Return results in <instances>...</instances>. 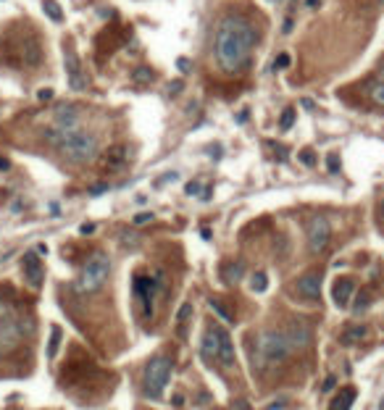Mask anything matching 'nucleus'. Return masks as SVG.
<instances>
[{
  "label": "nucleus",
  "mask_w": 384,
  "mask_h": 410,
  "mask_svg": "<svg viewBox=\"0 0 384 410\" xmlns=\"http://www.w3.org/2000/svg\"><path fill=\"white\" fill-rule=\"evenodd\" d=\"M256 42H258L256 24L247 16H239V14L224 16L216 27V37H213V53H216L219 66L226 74L242 71L247 61H250Z\"/></svg>",
  "instance_id": "1"
},
{
  "label": "nucleus",
  "mask_w": 384,
  "mask_h": 410,
  "mask_svg": "<svg viewBox=\"0 0 384 410\" xmlns=\"http://www.w3.org/2000/svg\"><path fill=\"white\" fill-rule=\"evenodd\" d=\"M50 145H55L63 153V158L71 163H90L97 155V137L84 132V129H55L50 126L45 132Z\"/></svg>",
  "instance_id": "2"
},
{
  "label": "nucleus",
  "mask_w": 384,
  "mask_h": 410,
  "mask_svg": "<svg viewBox=\"0 0 384 410\" xmlns=\"http://www.w3.org/2000/svg\"><path fill=\"white\" fill-rule=\"evenodd\" d=\"M290 342L282 331H263L256 339V350H253V366L258 371H271L282 366L290 357Z\"/></svg>",
  "instance_id": "3"
},
{
  "label": "nucleus",
  "mask_w": 384,
  "mask_h": 410,
  "mask_svg": "<svg viewBox=\"0 0 384 410\" xmlns=\"http://www.w3.org/2000/svg\"><path fill=\"white\" fill-rule=\"evenodd\" d=\"M108 273H110V258L103 250H95L92 255L87 258V263H84L79 279H76V289L79 292H97L106 284Z\"/></svg>",
  "instance_id": "4"
},
{
  "label": "nucleus",
  "mask_w": 384,
  "mask_h": 410,
  "mask_svg": "<svg viewBox=\"0 0 384 410\" xmlns=\"http://www.w3.org/2000/svg\"><path fill=\"white\" fill-rule=\"evenodd\" d=\"M24 342V318L8 305H0V355Z\"/></svg>",
  "instance_id": "5"
},
{
  "label": "nucleus",
  "mask_w": 384,
  "mask_h": 410,
  "mask_svg": "<svg viewBox=\"0 0 384 410\" xmlns=\"http://www.w3.org/2000/svg\"><path fill=\"white\" fill-rule=\"evenodd\" d=\"M171 357L166 355H155L150 357V363L145 366V394L147 397H161L166 389L168 379H171Z\"/></svg>",
  "instance_id": "6"
},
{
  "label": "nucleus",
  "mask_w": 384,
  "mask_h": 410,
  "mask_svg": "<svg viewBox=\"0 0 384 410\" xmlns=\"http://www.w3.org/2000/svg\"><path fill=\"white\" fill-rule=\"evenodd\" d=\"M161 282H164V273H161V271H155L153 276H137V279H134V295H137V300H142L145 316H153V310H155V292H158Z\"/></svg>",
  "instance_id": "7"
},
{
  "label": "nucleus",
  "mask_w": 384,
  "mask_h": 410,
  "mask_svg": "<svg viewBox=\"0 0 384 410\" xmlns=\"http://www.w3.org/2000/svg\"><path fill=\"white\" fill-rule=\"evenodd\" d=\"M331 239V226L324 216H313L308 221V250L311 252H324Z\"/></svg>",
  "instance_id": "8"
},
{
  "label": "nucleus",
  "mask_w": 384,
  "mask_h": 410,
  "mask_svg": "<svg viewBox=\"0 0 384 410\" xmlns=\"http://www.w3.org/2000/svg\"><path fill=\"white\" fill-rule=\"evenodd\" d=\"M63 69H66V79H69V87L71 89H76V92L87 89V79H84V74H82L79 55H76V50L71 48L69 42L63 45Z\"/></svg>",
  "instance_id": "9"
},
{
  "label": "nucleus",
  "mask_w": 384,
  "mask_h": 410,
  "mask_svg": "<svg viewBox=\"0 0 384 410\" xmlns=\"http://www.w3.org/2000/svg\"><path fill=\"white\" fill-rule=\"evenodd\" d=\"M21 271H24V279H27L29 287H35V289L42 287L45 266H42V260H40V255H37L35 250H27V252H24V258H21Z\"/></svg>",
  "instance_id": "10"
},
{
  "label": "nucleus",
  "mask_w": 384,
  "mask_h": 410,
  "mask_svg": "<svg viewBox=\"0 0 384 410\" xmlns=\"http://www.w3.org/2000/svg\"><path fill=\"white\" fill-rule=\"evenodd\" d=\"M82 113L76 106H71V103H61V106H55L53 110V126L55 129H79L82 126Z\"/></svg>",
  "instance_id": "11"
},
{
  "label": "nucleus",
  "mask_w": 384,
  "mask_h": 410,
  "mask_svg": "<svg viewBox=\"0 0 384 410\" xmlns=\"http://www.w3.org/2000/svg\"><path fill=\"white\" fill-rule=\"evenodd\" d=\"M295 292L305 300H318L321 295V273L318 271H305L300 279L295 282Z\"/></svg>",
  "instance_id": "12"
},
{
  "label": "nucleus",
  "mask_w": 384,
  "mask_h": 410,
  "mask_svg": "<svg viewBox=\"0 0 384 410\" xmlns=\"http://www.w3.org/2000/svg\"><path fill=\"white\" fill-rule=\"evenodd\" d=\"M353 295H355V282L350 276H340L334 282V287H331V297H334L337 308H347Z\"/></svg>",
  "instance_id": "13"
},
{
  "label": "nucleus",
  "mask_w": 384,
  "mask_h": 410,
  "mask_svg": "<svg viewBox=\"0 0 384 410\" xmlns=\"http://www.w3.org/2000/svg\"><path fill=\"white\" fill-rule=\"evenodd\" d=\"M127 160H129V150L124 145H113V147H108L106 150V155H103V168L106 171H121L124 166H127Z\"/></svg>",
  "instance_id": "14"
},
{
  "label": "nucleus",
  "mask_w": 384,
  "mask_h": 410,
  "mask_svg": "<svg viewBox=\"0 0 384 410\" xmlns=\"http://www.w3.org/2000/svg\"><path fill=\"white\" fill-rule=\"evenodd\" d=\"M284 337H287L290 347L303 350V347H308V342H311V329L305 326V323L292 321V323H290V334H284Z\"/></svg>",
  "instance_id": "15"
},
{
  "label": "nucleus",
  "mask_w": 384,
  "mask_h": 410,
  "mask_svg": "<svg viewBox=\"0 0 384 410\" xmlns=\"http://www.w3.org/2000/svg\"><path fill=\"white\" fill-rule=\"evenodd\" d=\"M219 363L224 368L234 366V344H232V337L226 334V329H219Z\"/></svg>",
  "instance_id": "16"
},
{
  "label": "nucleus",
  "mask_w": 384,
  "mask_h": 410,
  "mask_svg": "<svg viewBox=\"0 0 384 410\" xmlns=\"http://www.w3.org/2000/svg\"><path fill=\"white\" fill-rule=\"evenodd\" d=\"M219 329L221 326H211L203 337V344H200V353H203L205 360H219Z\"/></svg>",
  "instance_id": "17"
},
{
  "label": "nucleus",
  "mask_w": 384,
  "mask_h": 410,
  "mask_svg": "<svg viewBox=\"0 0 384 410\" xmlns=\"http://www.w3.org/2000/svg\"><path fill=\"white\" fill-rule=\"evenodd\" d=\"M353 402H355V389L353 387H345V389H340V394L331 400L329 410H350Z\"/></svg>",
  "instance_id": "18"
},
{
  "label": "nucleus",
  "mask_w": 384,
  "mask_h": 410,
  "mask_svg": "<svg viewBox=\"0 0 384 410\" xmlns=\"http://www.w3.org/2000/svg\"><path fill=\"white\" fill-rule=\"evenodd\" d=\"M366 95H368V100L374 103V106H379V108H384V79H371L368 84H366Z\"/></svg>",
  "instance_id": "19"
},
{
  "label": "nucleus",
  "mask_w": 384,
  "mask_h": 410,
  "mask_svg": "<svg viewBox=\"0 0 384 410\" xmlns=\"http://www.w3.org/2000/svg\"><path fill=\"white\" fill-rule=\"evenodd\" d=\"M363 334H366V329H363V326H347V329H345V334H342V344H355V342H361Z\"/></svg>",
  "instance_id": "20"
},
{
  "label": "nucleus",
  "mask_w": 384,
  "mask_h": 410,
  "mask_svg": "<svg viewBox=\"0 0 384 410\" xmlns=\"http://www.w3.org/2000/svg\"><path fill=\"white\" fill-rule=\"evenodd\" d=\"M208 305H211V310L213 313H216L221 321H226V323H234V316L229 313V310L224 308V305H221V300H216V297H211V300H208Z\"/></svg>",
  "instance_id": "21"
},
{
  "label": "nucleus",
  "mask_w": 384,
  "mask_h": 410,
  "mask_svg": "<svg viewBox=\"0 0 384 410\" xmlns=\"http://www.w3.org/2000/svg\"><path fill=\"white\" fill-rule=\"evenodd\" d=\"M250 287H253V292H266V287H269V276H266L263 271H256L253 273V279H250Z\"/></svg>",
  "instance_id": "22"
},
{
  "label": "nucleus",
  "mask_w": 384,
  "mask_h": 410,
  "mask_svg": "<svg viewBox=\"0 0 384 410\" xmlns=\"http://www.w3.org/2000/svg\"><path fill=\"white\" fill-rule=\"evenodd\" d=\"M42 11L48 14V18H53V21H63V14H61V8H58L55 0H45V3H42Z\"/></svg>",
  "instance_id": "23"
},
{
  "label": "nucleus",
  "mask_w": 384,
  "mask_h": 410,
  "mask_svg": "<svg viewBox=\"0 0 384 410\" xmlns=\"http://www.w3.org/2000/svg\"><path fill=\"white\" fill-rule=\"evenodd\" d=\"M58 344H61V329L53 326V329H50V342H48V357H55Z\"/></svg>",
  "instance_id": "24"
},
{
  "label": "nucleus",
  "mask_w": 384,
  "mask_h": 410,
  "mask_svg": "<svg viewBox=\"0 0 384 410\" xmlns=\"http://www.w3.org/2000/svg\"><path fill=\"white\" fill-rule=\"evenodd\" d=\"M224 279L229 284H237L239 279H242V263H234V266H226V273H224Z\"/></svg>",
  "instance_id": "25"
},
{
  "label": "nucleus",
  "mask_w": 384,
  "mask_h": 410,
  "mask_svg": "<svg viewBox=\"0 0 384 410\" xmlns=\"http://www.w3.org/2000/svg\"><path fill=\"white\" fill-rule=\"evenodd\" d=\"M153 71L150 69H147V66H140V69H134L132 71V79L134 82H137V84H145V82H153Z\"/></svg>",
  "instance_id": "26"
},
{
  "label": "nucleus",
  "mask_w": 384,
  "mask_h": 410,
  "mask_svg": "<svg viewBox=\"0 0 384 410\" xmlns=\"http://www.w3.org/2000/svg\"><path fill=\"white\" fill-rule=\"evenodd\" d=\"M119 239H121L124 247H132V250H134V247H140V237H137L134 232H129V229H124Z\"/></svg>",
  "instance_id": "27"
},
{
  "label": "nucleus",
  "mask_w": 384,
  "mask_h": 410,
  "mask_svg": "<svg viewBox=\"0 0 384 410\" xmlns=\"http://www.w3.org/2000/svg\"><path fill=\"white\" fill-rule=\"evenodd\" d=\"M292 124H295V110L292 108H287L282 113V119H279V129H282V132H287V129L292 126Z\"/></svg>",
  "instance_id": "28"
},
{
  "label": "nucleus",
  "mask_w": 384,
  "mask_h": 410,
  "mask_svg": "<svg viewBox=\"0 0 384 410\" xmlns=\"http://www.w3.org/2000/svg\"><path fill=\"white\" fill-rule=\"evenodd\" d=\"M192 316V305L190 303H184V305H182V308H179V316H177V326L179 329H184V323H187V318H190Z\"/></svg>",
  "instance_id": "29"
},
{
  "label": "nucleus",
  "mask_w": 384,
  "mask_h": 410,
  "mask_svg": "<svg viewBox=\"0 0 384 410\" xmlns=\"http://www.w3.org/2000/svg\"><path fill=\"white\" fill-rule=\"evenodd\" d=\"M184 192L190 195V197H203V190H200V184H198V181H190V184L184 187Z\"/></svg>",
  "instance_id": "30"
},
{
  "label": "nucleus",
  "mask_w": 384,
  "mask_h": 410,
  "mask_svg": "<svg viewBox=\"0 0 384 410\" xmlns=\"http://www.w3.org/2000/svg\"><path fill=\"white\" fill-rule=\"evenodd\" d=\"M327 168H329V174H337V171H340V158H337V153H331L329 158H327Z\"/></svg>",
  "instance_id": "31"
},
{
  "label": "nucleus",
  "mask_w": 384,
  "mask_h": 410,
  "mask_svg": "<svg viewBox=\"0 0 384 410\" xmlns=\"http://www.w3.org/2000/svg\"><path fill=\"white\" fill-rule=\"evenodd\" d=\"M300 160H303L305 166H313V163H316V155H313V150H303V153H300Z\"/></svg>",
  "instance_id": "32"
},
{
  "label": "nucleus",
  "mask_w": 384,
  "mask_h": 410,
  "mask_svg": "<svg viewBox=\"0 0 384 410\" xmlns=\"http://www.w3.org/2000/svg\"><path fill=\"white\" fill-rule=\"evenodd\" d=\"M274 66H279V69H287V66H290V55H287V53H279Z\"/></svg>",
  "instance_id": "33"
},
{
  "label": "nucleus",
  "mask_w": 384,
  "mask_h": 410,
  "mask_svg": "<svg viewBox=\"0 0 384 410\" xmlns=\"http://www.w3.org/2000/svg\"><path fill=\"white\" fill-rule=\"evenodd\" d=\"M147 221H153V213H137L134 216V224H147Z\"/></svg>",
  "instance_id": "34"
},
{
  "label": "nucleus",
  "mask_w": 384,
  "mask_h": 410,
  "mask_svg": "<svg viewBox=\"0 0 384 410\" xmlns=\"http://www.w3.org/2000/svg\"><path fill=\"white\" fill-rule=\"evenodd\" d=\"M79 232L82 234H95V224H92V221H84V224L79 226Z\"/></svg>",
  "instance_id": "35"
},
{
  "label": "nucleus",
  "mask_w": 384,
  "mask_h": 410,
  "mask_svg": "<svg viewBox=\"0 0 384 410\" xmlns=\"http://www.w3.org/2000/svg\"><path fill=\"white\" fill-rule=\"evenodd\" d=\"M103 192H108V184H106V181H100V184H95L92 190H90V195H103Z\"/></svg>",
  "instance_id": "36"
},
{
  "label": "nucleus",
  "mask_w": 384,
  "mask_h": 410,
  "mask_svg": "<svg viewBox=\"0 0 384 410\" xmlns=\"http://www.w3.org/2000/svg\"><path fill=\"white\" fill-rule=\"evenodd\" d=\"M177 66H179L182 74H187V71H190V61H187V58H177Z\"/></svg>",
  "instance_id": "37"
},
{
  "label": "nucleus",
  "mask_w": 384,
  "mask_h": 410,
  "mask_svg": "<svg viewBox=\"0 0 384 410\" xmlns=\"http://www.w3.org/2000/svg\"><path fill=\"white\" fill-rule=\"evenodd\" d=\"M37 97H40L42 103H45V100H50V97H53V89H50V87H45V89H40V92H37Z\"/></svg>",
  "instance_id": "38"
},
{
  "label": "nucleus",
  "mask_w": 384,
  "mask_h": 410,
  "mask_svg": "<svg viewBox=\"0 0 384 410\" xmlns=\"http://www.w3.org/2000/svg\"><path fill=\"white\" fill-rule=\"evenodd\" d=\"M287 408V402H269V405H266V410H284Z\"/></svg>",
  "instance_id": "39"
},
{
  "label": "nucleus",
  "mask_w": 384,
  "mask_h": 410,
  "mask_svg": "<svg viewBox=\"0 0 384 410\" xmlns=\"http://www.w3.org/2000/svg\"><path fill=\"white\" fill-rule=\"evenodd\" d=\"M292 27H295V21H292V18H284V27H282V32H284V35H290V32H292Z\"/></svg>",
  "instance_id": "40"
},
{
  "label": "nucleus",
  "mask_w": 384,
  "mask_h": 410,
  "mask_svg": "<svg viewBox=\"0 0 384 410\" xmlns=\"http://www.w3.org/2000/svg\"><path fill=\"white\" fill-rule=\"evenodd\" d=\"M179 89H182V82L177 79V82H171V84H168V92H174V95H177L179 92Z\"/></svg>",
  "instance_id": "41"
},
{
  "label": "nucleus",
  "mask_w": 384,
  "mask_h": 410,
  "mask_svg": "<svg viewBox=\"0 0 384 410\" xmlns=\"http://www.w3.org/2000/svg\"><path fill=\"white\" fill-rule=\"evenodd\" d=\"M300 103H303V108H305V110H313V108H316V106H313V100H308V97H303Z\"/></svg>",
  "instance_id": "42"
},
{
  "label": "nucleus",
  "mask_w": 384,
  "mask_h": 410,
  "mask_svg": "<svg viewBox=\"0 0 384 410\" xmlns=\"http://www.w3.org/2000/svg\"><path fill=\"white\" fill-rule=\"evenodd\" d=\"M334 381H337V379H334V376H329V379H327V381H324V392H327V389H331V387H334Z\"/></svg>",
  "instance_id": "43"
},
{
  "label": "nucleus",
  "mask_w": 384,
  "mask_h": 410,
  "mask_svg": "<svg viewBox=\"0 0 384 410\" xmlns=\"http://www.w3.org/2000/svg\"><path fill=\"white\" fill-rule=\"evenodd\" d=\"M305 5H308V8H318V5H321V0H305Z\"/></svg>",
  "instance_id": "44"
},
{
  "label": "nucleus",
  "mask_w": 384,
  "mask_h": 410,
  "mask_svg": "<svg viewBox=\"0 0 384 410\" xmlns=\"http://www.w3.org/2000/svg\"><path fill=\"white\" fill-rule=\"evenodd\" d=\"M8 168H11V163L5 158H0V171H8Z\"/></svg>",
  "instance_id": "45"
},
{
  "label": "nucleus",
  "mask_w": 384,
  "mask_h": 410,
  "mask_svg": "<svg viewBox=\"0 0 384 410\" xmlns=\"http://www.w3.org/2000/svg\"><path fill=\"white\" fill-rule=\"evenodd\" d=\"M382 216H384V203H382Z\"/></svg>",
  "instance_id": "46"
}]
</instances>
